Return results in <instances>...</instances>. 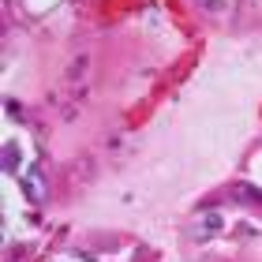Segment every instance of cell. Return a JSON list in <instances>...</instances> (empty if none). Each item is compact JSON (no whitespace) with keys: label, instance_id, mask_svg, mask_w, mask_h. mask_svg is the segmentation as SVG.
I'll return each instance as SVG.
<instances>
[{"label":"cell","instance_id":"1","mask_svg":"<svg viewBox=\"0 0 262 262\" xmlns=\"http://www.w3.org/2000/svg\"><path fill=\"white\" fill-rule=\"evenodd\" d=\"M86 79H90V53H75L68 60V71H64V86H68V98L71 101H82V94H86Z\"/></svg>","mask_w":262,"mask_h":262}]
</instances>
